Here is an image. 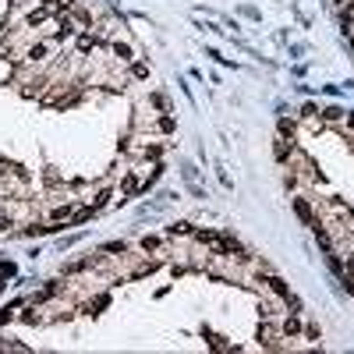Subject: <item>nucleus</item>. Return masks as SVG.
Segmentation results:
<instances>
[{"label":"nucleus","instance_id":"dca6fc26","mask_svg":"<svg viewBox=\"0 0 354 354\" xmlns=\"http://www.w3.org/2000/svg\"><path fill=\"white\" fill-rule=\"evenodd\" d=\"M280 135H294V121H280Z\"/></svg>","mask_w":354,"mask_h":354},{"label":"nucleus","instance_id":"6e6552de","mask_svg":"<svg viewBox=\"0 0 354 354\" xmlns=\"http://www.w3.org/2000/svg\"><path fill=\"white\" fill-rule=\"evenodd\" d=\"M46 57V43H36L32 50H28V61H43Z\"/></svg>","mask_w":354,"mask_h":354},{"label":"nucleus","instance_id":"2eb2a0df","mask_svg":"<svg viewBox=\"0 0 354 354\" xmlns=\"http://www.w3.org/2000/svg\"><path fill=\"white\" fill-rule=\"evenodd\" d=\"M159 131H174V117H159Z\"/></svg>","mask_w":354,"mask_h":354},{"label":"nucleus","instance_id":"39448f33","mask_svg":"<svg viewBox=\"0 0 354 354\" xmlns=\"http://www.w3.org/2000/svg\"><path fill=\"white\" fill-rule=\"evenodd\" d=\"M284 333H287V336H294V333H301V319H298V315H290V319L284 322Z\"/></svg>","mask_w":354,"mask_h":354},{"label":"nucleus","instance_id":"9b49d317","mask_svg":"<svg viewBox=\"0 0 354 354\" xmlns=\"http://www.w3.org/2000/svg\"><path fill=\"white\" fill-rule=\"evenodd\" d=\"M142 248H145V252H156V248H159V238H142Z\"/></svg>","mask_w":354,"mask_h":354},{"label":"nucleus","instance_id":"a211bd4d","mask_svg":"<svg viewBox=\"0 0 354 354\" xmlns=\"http://www.w3.org/2000/svg\"><path fill=\"white\" fill-rule=\"evenodd\" d=\"M0 273H4V276H11V273H14V262H0Z\"/></svg>","mask_w":354,"mask_h":354},{"label":"nucleus","instance_id":"f257e3e1","mask_svg":"<svg viewBox=\"0 0 354 354\" xmlns=\"http://www.w3.org/2000/svg\"><path fill=\"white\" fill-rule=\"evenodd\" d=\"M46 18H50V7H32V11H28V25H39Z\"/></svg>","mask_w":354,"mask_h":354},{"label":"nucleus","instance_id":"4468645a","mask_svg":"<svg viewBox=\"0 0 354 354\" xmlns=\"http://www.w3.org/2000/svg\"><path fill=\"white\" fill-rule=\"evenodd\" d=\"M290 149H287V142H276V159H287Z\"/></svg>","mask_w":354,"mask_h":354},{"label":"nucleus","instance_id":"f03ea898","mask_svg":"<svg viewBox=\"0 0 354 354\" xmlns=\"http://www.w3.org/2000/svg\"><path fill=\"white\" fill-rule=\"evenodd\" d=\"M273 340H276V330H273V326H259V344L273 347Z\"/></svg>","mask_w":354,"mask_h":354},{"label":"nucleus","instance_id":"f3484780","mask_svg":"<svg viewBox=\"0 0 354 354\" xmlns=\"http://www.w3.org/2000/svg\"><path fill=\"white\" fill-rule=\"evenodd\" d=\"M340 117H344V113L336 110V107H330V110H326V121H340Z\"/></svg>","mask_w":354,"mask_h":354},{"label":"nucleus","instance_id":"1a4fd4ad","mask_svg":"<svg viewBox=\"0 0 354 354\" xmlns=\"http://www.w3.org/2000/svg\"><path fill=\"white\" fill-rule=\"evenodd\" d=\"M96 46V36H78V50L85 53V50H92Z\"/></svg>","mask_w":354,"mask_h":354},{"label":"nucleus","instance_id":"6ab92c4d","mask_svg":"<svg viewBox=\"0 0 354 354\" xmlns=\"http://www.w3.org/2000/svg\"><path fill=\"white\" fill-rule=\"evenodd\" d=\"M344 276H354V259H347V266H344Z\"/></svg>","mask_w":354,"mask_h":354},{"label":"nucleus","instance_id":"7ed1b4c3","mask_svg":"<svg viewBox=\"0 0 354 354\" xmlns=\"http://www.w3.org/2000/svg\"><path fill=\"white\" fill-rule=\"evenodd\" d=\"M269 290H273V294H280V298H287V294H290V290H287V284H284L280 276H269Z\"/></svg>","mask_w":354,"mask_h":354},{"label":"nucleus","instance_id":"423d86ee","mask_svg":"<svg viewBox=\"0 0 354 354\" xmlns=\"http://www.w3.org/2000/svg\"><path fill=\"white\" fill-rule=\"evenodd\" d=\"M71 213H75V209H71L67 202H64V205H57V209H53V223H61V220H67Z\"/></svg>","mask_w":354,"mask_h":354},{"label":"nucleus","instance_id":"0eeeda50","mask_svg":"<svg viewBox=\"0 0 354 354\" xmlns=\"http://www.w3.org/2000/svg\"><path fill=\"white\" fill-rule=\"evenodd\" d=\"M294 209H298V216H301V220H312V209H308V202H305V199H294Z\"/></svg>","mask_w":354,"mask_h":354},{"label":"nucleus","instance_id":"412c9836","mask_svg":"<svg viewBox=\"0 0 354 354\" xmlns=\"http://www.w3.org/2000/svg\"><path fill=\"white\" fill-rule=\"evenodd\" d=\"M347 121H351V124H354V113H351V117H347Z\"/></svg>","mask_w":354,"mask_h":354},{"label":"nucleus","instance_id":"f8f14e48","mask_svg":"<svg viewBox=\"0 0 354 354\" xmlns=\"http://www.w3.org/2000/svg\"><path fill=\"white\" fill-rule=\"evenodd\" d=\"M50 4H53L57 11H71V7H75V0H50Z\"/></svg>","mask_w":354,"mask_h":354},{"label":"nucleus","instance_id":"aec40b11","mask_svg":"<svg viewBox=\"0 0 354 354\" xmlns=\"http://www.w3.org/2000/svg\"><path fill=\"white\" fill-rule=\"evenodd\" d=\"M11 227V216H0V230H7Z\"/></svg>","mask_w":354,"mask_h":354},{"label":"nucleus","instance_id":"20e7f679","mask_svg":"<svg viewBox=\"0 0 354 354\" xmlns=\"http://www.w3.org/2000/svg\"><path fill=\"white\" fill-rule=\"evenodd\" d=\"M113 53L121 57V61H135V53H131V46H128V43H113Z\"/></svg>","mask_w":354,"mask_h":354},{"label":"nucleus","instance_id":"4be33fe9","mask_svg":"<svg viewBox=\"0 0 354 354\" xmlns=\"http://www.w3.org/2000/svg\"><path fill=\"white\" fill-rule=\"evenodd\" d=\"M351 32H354V25H351Z\"/></svg>","mask_w":354,"mask_h":354},{"label":"nucleus","instance_id":"ddd939ff","mask_svg":"<svg viewBox=\"0 0 354 354\" xmlns=\"http://www.w3.org/2000/svg\"><path fill=\"white\" fill-rule=\"evenodd\" d=\"M170 234H195V230H191V223H174Z\"/></svg>","mask_w":354,"mask_h":354},{"label":"nucleus","instance_id":"9d476101","mask_svg":"<svg viewBox=\"0 0 354 354\" xmlns=\"http://www.w3.org/2000/svg\"><path fill=\"white\" fill-rule=\"evenodd\" d=\"M124 195H135V191H138V181H135V177H124Z\"/></svg>","mask_w":354,"mask_h":354}]
</instances>
